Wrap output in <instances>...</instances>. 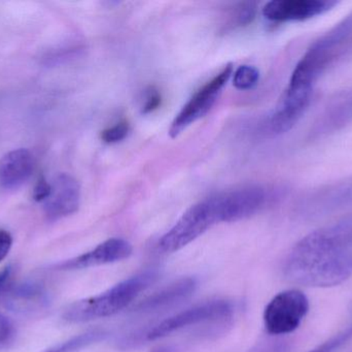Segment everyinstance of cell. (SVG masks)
<instances>
[{"instance_id": "cell-24", "label": "cell", "mask_w": 352, "mask_h": 352, "mask_svg": "<svg viewBox=\"0 0 352 352\" xmlns=\"http://www.w3.org/2000/svg\"><path fill=\"white\" fill-rule=\"evenodd\" d=\"M248 352H289V347L285 341L268 340L256 345Z\"/></svg>"}, {"instance_id": "cell-16", "label": "cell", "mask_w": 352, "mask_h": 352, "mask_svg": "<svg viewBox=\"0 0 352 352\" xmlns=\"http://www.w3.org/2000/svg\"><path fill=\"white\" fill-rule=\"evenodd\" d=\"M352 206V178L322 188L308 198V212H331Z\"/></svg>"}, {"instance_id": "cell-1", "label": "cell", "mask_w": 352, "mask_h": 352, "mask_svg": "<svg viewBox=\"0 0 352 352\" xmlns=\"http://www.w3.org/2000/svg\"><path fill=\"white\" fill-rule=\"evenodd\" d=\"M287 280L303 287L329 289L352 276V222L312 231L289 252L285 265Z\"/></svg>"}, {"instance_id": "cell-21", "label": "cell", "mask_w": 352, "mask_h": 352, "mask_svg": "<svg viewBox=\"0 0 352 352\" xmlns=\"http://www.w3.org/2000/svg\"><path fill=\"white\" fill-rule=\"evenodd\" d=\"M130 132V125L128 122L122 121L111 127L105 128L101 132V140L107 144H117L127 138Z\"/></svg>"}, {"instance_id": "cell-7", "label": "cell", "mask_w": 352, "mask_h": 352, "mask_svg": "<svg viewBox=\"0 0 352 352\" xmlns=\"http://www.w3.org/2000/svg\"><path fill=\"white\" fill-rule=\"evenodd\" d=\"M233 74V64L229 63L205 83L182 107L169 128V136L177 138L186 128L204 117L217 103L219 94Z\"/></svg>"}, {"instance_id": "cell-8", "label": "cell", "mask_w": 352, "mask_h": 352, "mask_svg": "<svg viewBox=\"0 0 352 352\" xmlns=\"http://www.w3.org/2000/svg\"><path fill=\"white\" fill-rule=\"evenodd\" d=\"M217 222H236L260 212L268 200L265 188L243 186L210 196Z\"/></svg>"}, {"instance_id": "cell-17", "label": "cell", "mask_w": 352, "mask_h": 352, "mask_svg": "<svg viewBox=\"0 0 352 352\" xmlns=\"http://www.w3.org/2000/svg\"><path fill=\"white\" fill-rule=\"evenodd\" d=\"M107 335H109L107 332L103 330L88 331V332L72 337L65 342L55 345L43 352H80L91 345L104 340Z\"/></svg>"}, {"instance_id": "cell-28", "label": "cell", "mask_w": 352, "mask_h": 352, "mask_svg": "<svg viewBox=\"0 0 352 352\" xmlns=\"http://www.w3.org/2000/svg\"><path fill=\"white\" fill-rule=\"evenodd\" d=\"M154 352H171L170 349H159V351H154Z\"/></svg>"}, {"instance_id": "cell-6", "label": "cell", "mask_w": 352, "mask_h": 352, "mask_svg": "<svg viewBox=\"0 0 352 352\" xmlns=\"http://www.w3.org/2000/svg\"><path fill=\"white\" fill-rule=\"evenodd\" d=\"M232 314L233 305L230 302L223 300L205 302L159 322L154 328L148 329L144 334L140 335V340L142 342L159 340L188 327L228 320Z\"/></svg>"}, {"instance_id": "cell-23", "label": "cell", "mask_w": 352, "mask_h": 352, "mask_svg": "<svg viewBox=\"0 0 352 352\" xmlns=\"http://www.w3.org/2000/svg\"><path fill=\"white\" fill-rule=\"evenodd\" d=\"M162 101L160 93L154 87H150L144 95V105H142V113L150 114L159 109Z\"/></svg>"}, {"instance_id": "cell-14", "label": "cell", "mask_w": 352, "mask_h": 352, "mask_svg": "<svg viewBox=\"0 0 352 352\" xmlns=\"http://www.w3.org/2000/svg\"><path fill=\"white\" fill-rule=\"evenodd\" d=\"M34 169V159L27 149H16L0 159V185L16 189L28 181Z\"/></svg>"}, {"instance_id": "cell-26", "label": "cell", "mask_w": 352, "mask_h": 352, "mask_svg": "<svg viewBox=\"0 0 352 352\" xmlns=\"http://www.w3.org/2000/svg\"><path fill=\"white\" fill-rule=\"evenodd\" d=\"M12 245V237L8 231L0 229V262L8 256Z\"/></svg>"}, {"instance_id": "cell-19", "label": "cell", "mask_w": 352, "mask_h": 352, "mask_svg": "<svg viewBox=\"0 0 352 352\" xmlns=\"http://www.w3.org/2000/svg\"><path fill=\"white\" fill-rule=\"evenodd\" d=\"M260 80V72L254 66L241 65L234 72L233 85L238 90H250Z\"/></svg>"}, {"instance_id": "cell-5", "label": "cell", "mask_w": 352, "mask_h": 352, "mask_svg": "<svg viewBox=\"0 0 352 352\" xmlns=\"http://www.w3.org/2000/svg\"><path fill=\"white\" fill-rule=\"evenodd\" d=\"M309 300L298 289L277 293L265 308L264 326L271 336L295 332L309 311Z\"/></svg>"}, {"instance_id": "cell-3", "label": "cell", "mask_w": 352, "mask_h": 352, "mask_svg": "<svg viewBox=\"0 0 352 352\" xmlns=\"http://www.w3.org/2000/svg\"><path fill=\"white\" fill-rule=\"evenodd\" d=\"M352 34V12L311 43L300 59L289 84L314 88L316 81L342 51Z\"/></svg>"}, {"instance_id": "cell-2", "label": "cell", "mask_w": 352, "mask_h": 352, "mask_svg": "<svg viewBox=\"0 0 352 352\" xmlns=\"http://www.w3.org/2000/svg\"><path fill=\"white\" fill-rule=\"evenodd\" d=\"M158 278L157 269L142 271L99 295L72 304L64 313V320L72 324H82L115 315L127 308Z\"/></svg>"}, {"instance_id": "cell-20", "label": "cell", "mask_w": 352, "mask_h": 352, "mask_svg": "<svg viewBox=\"0 0 352 352\" xmlns=\"http://www.w3.org/2000/svg\"><path fill=\"white\" fill-rule=\"evenodd\" d=\"M352 338V322L346 328L337 333L330 339L308 352H334Z\"/></svg>"}, {"instance_id": "cell-25", "label": "cell", "mask_w": 352, "mask_h": 352, "mask_svg": "<svg viewBox=\"0 0 352 352\" xmlns=\"http://www.w3.org/2000/svg\"><path fill=\"white\" fill-rule=\"evenodd\" d=\"M50 194H51V183H49L45 178H41L35 186L33 198L36 202H45L49 198Z\"/></svg>"}, {"instance_id": "cell-13", "label": "cell", "mask_w": 352, "mask_h": 352, "mask_svg": "<svg viewBox=\"0 0 352 352\" xmlns=\"http://www.w3.org/2000/svg\"><path fill=\"white\" fill-rule=\"evenodd\" d=\"M4 306L10 311L31 314L47 307L49 298L45 287L38 282H12L0 296Z\"/></svg>"}, {"instance_id": "cell-15", "label": "cell", "mask_w": 352, "mask_h": 352, "mask_svg": "<svg viewBox=\"0 0 352 352\" xmlns=\"http://www.w3.org/2000/svg\"><path fill=\"white\" fill-rule=\"evenodd\" d=\"M352 121V91L339 93L329 103L316 122L312 134L326 136L338 132Z\"/></svg>"}, {"instance_id": "cell-11", "label": "cell", "mask_w": 352, "mask_h": 352, "mask_svg": "<svg viewBox=\"0 0 352 352\" xmlns=\"http://www.w3.org/2000/svg\"><path fill=\"white\" fill-rule=\"evenodd\" d=\"M132 251L133 248L129 242L121 238H111L99 244L91 251L61 262L56 268L58 270L74 271L113 264L127 260Z\"/></svg>"}, {"instance_id": "cell-12", "label": "cell", "mask_w": 352, "mask_h": 352, "mask_svg": "<svg viewBox=\"0 0 352 352\" xmlns=\"http://www.w3.org/2000/svg\"><path fill=\"white\" fill-rule=\"evenodd\" d=\"M43 203L49 220H59L74 214L80 208V184L72 176L61 174L51 183V194Z\"/></svg>"}, {"instance_id": "cell-27", "label": "cell", "mask_w": 352, "mask_h": 352, "mask_svg": "<svg viewBox=\"0 0 352 352\" xmlns=\"http://www.w3.org/2000/svg\"><path fill=\"white\" fill-rule=\"evenodd\" d=\"M12 281V268L10 266L6 267L0 271V296L8 289Z\"/></svg>"}, {"instance_id": "cell-22", "label": "cell", "mask_w": 352, "mask_h": 352, "mask_svg": "<svg viewBox=\"0 0 352 352\" xmlns=\"http://www.w3.org/2000/svg\"><path fill=\"white\" fill-rule=\"evenodd\" d=\"M16 337L14 324L3 314L0 313V351L8 349Z\"/></svg>"}, {"instance_id": "cell-18", "label": "cell", "mask_w": 352, "mask_h": 352, "mask_svg": "<svg viewBox=\"0 0 352 352\" xmlns=\"http://www.w3.org/2000/svg\"><path fill=\"white\" fill-rule=\"evenodd\" d=\"M256 6L254 2H240L230 10L226 21V28L245 26L254 21L256 17Z\"/></svg>"}, {"instance_id": "cell-9", "label": "cell", "mask_w": 352, "mask_h": 352, "mask_svg": "<svg viewBox=\"0 0 352 352\" xmlns=\"http://www.w3.org/2000/svg\"><path fill=\"white\" fill-rule=\"evenodd\" d=\"M198 282L194 277H184L155 291L131 309L138 315L160 313L176 307L190 299L196 291Z\"/></svg>"}, {"instance_id": "cell-4", "label": "cell", "mask_w": 352, "mask_h": 352, "mask_svg": "<svg viewBox=\"0 0 352 352\" xmlns=\"http://www.w3.org/2000/svg\"><path fill=\"white\" fill-rule=\"evenodd\" d=\"M217 223L211 198L190 207L177 222L159 240L158 249L162 253H175L198 239Z\"/></svg>"}, {"instance_id": "cell-10", "label": "cell", "mask_w": 352, "mask_h": 352, "mask_svg": "<svg viewBox=\"0 0 352 352\" xmlns=\"http://www.w3.org/2000/svg\"><path fill=\"white\" fill-rule=\"evenodd\" d=\"M338 4L333 0H273L263 8V16L271 22H295L314 18Z\"/></svg>"}]
</instances>
